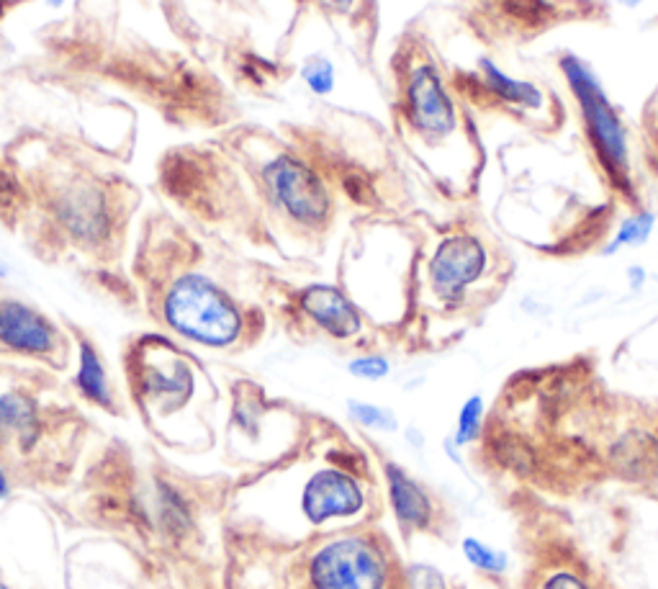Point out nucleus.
<instances>
[{
	"mask_svg": "<svg viewBox=\"0 0 658 589\" xmlns=\"http://www.w3.org/2000/svg\"><path fill=\"white\" fill-rule=\"evenodd\" d=\"M558 67H561V75L566 78L571 96L579 103L584 132H587L599 168L617 191L628 196V201H635L633 175H630L628 129H625L615 106H612L610 96L602 88L592 67L581 57L563 55L558 60Z\"/></svg>",
	"mask_w": 658,
	"mask_h": 589,
	"instance_id": "obj_1",
	"label": "nucleus"
},
{
	"mask_svg": "<svg viewBox=\"0 0 658 589\" xmlns=\"http://www.w3.org/2000/svg\"><path fill=\"white\" fill-rule=\"evenodd\" d=\"M162 314L178 335L206 348H229L242 332L237 304L201 273L175 278L162 301Z\"/></svg>",
	"mask_w": 658,
	"mask_h": 589,
	"instance_id": "obj_2",
	"label": "nucleus"
},
{
	"mask_svg": "<svg viewBox=\"0 0 658 589\" xmlns=\"http://www.w3.org/2000/svg\"><path fill=\"white\" fill-rule=\"evenodd\" d=\"M260 183L270 193L273 204L286 211L294 222L304 227H319L327 222L329 191L306 157L278 150L260 170Z\"/></svg>",
	"mask_w": 658,
	"mask_h": 589,
	"instance_id": "obj_3",
	"label": "nucleus"
},
{
	"mask_svg": "<svg viewBox=\"0 0 658 589\" xmlns=\"http://www.w3.org/2000/svg\"><path fill=\"white\" fill-rule=\"evenodd\" d=\"M309 577L314 589H383L386 564L365 538H340L314 553Z\"/></svg>",
	"mask_w": 658,
	"mask_h": 589,
	"instance_id": "obj_4",
	"label": "nucleus"
},
{
	"mask_svg": "<svg viewBox=\"0 0 658 589\" xmlns=\"http://www.w3.org/2000/svg\"><path fill=\"white\" fill-rule=\"evenodd\" d=\"M401 111H404L409 129L430 145L453 134L458 111L432 62H419L409 70L404 80Z\"/></svg>",
	"mask_w": 658,
	"mask_h": 589,
	"instance_id": "obj_5",
	"label": "nucleus"
},
{
	"mask_svg": "<svg viewBox=\"0 0 658 589\" xmlns=\"http://www.w3.org/2000/svg\"><path fill=\"white\" fill-rule=\"evenodd\" d=\"M489 255L481 240L473 235H450L435 247L430 260L432 291L443 301H461L471 283L486 271Z\"/></svg>",
	"mask_w": 658,
	"mask_h": 589,
	"instance_id": "obj_6",
	"label": "nucleus"
},
{
	"mask_svg": "<svg viewBox=\"0 0 658 589\" xmlns=\"http://www.w3.org/2000/svg\"><path fill=\"white\" fill-rule=\"evenodd\" d=\"M363 487L345 471L324 469L306 481L301 510L312 523L322 525L335 517H353L363 510Z\"/></svg>",
	"mask_w": 658,
	"mask_h": 589,
	"instance_id": "obj_7",
	"label": "nucleus"
},
{
	"mask_svg": "<svg viewBox=\"0 0 658 589\" xmlns=\"http://www.w3.org/2000/svg\"><path fill=\"white\" fill-rule=\"evenodd\" d=\"M0 345L21 355H49L60 345L57 327L18 299L0 301Z\"/></svg>",
	"mask_w": 658,
	"mask_h": 589,
	"instance_id": "obj_8",
	"label": "nucleus"
},
{
	"mask_svg": "<svg viewBox=\"0 0 658 589\" xmlns=\"http://www.w3.org/2000/svg\"><path fill=\"white\" fill-rule=\"evenodd\" d=\"M299 307L314 325H319L337 340L355 337L363 330L358 307L337 286H329V283L306 286L299 294Z\"/></svg>",
	"mask_w": 658,
	"mask_h": 589,
	"instance_id": "obj_9",
	"label": "nucleus"
},
{
	"mask_svg": "<svg viewBox=\"0 0 658 589\" xmlns=\"http://www.w3.org/2000/svg\"><path fill=\"white\" fill-rule=\"evenodd\" d=\"M386 481L396 520L407 528H427L432 520V502L425 489L399 463H386Z\"/></svg>",
	"mask_w": 658,
	"mask_h": 589,
	"instance_id": "obj_10",
	"label": "nucleus"
},
{
	"mask_svg": "<svg viewBox=\"0 0 658 589\" xmlns=\"http://www.w3.org/2000/svg\"><path fill=\"white\" fill-rule=\"evenodd\" d=\"M479 75L494 96L512 103L517 109H540V103H543V93H540L538 85L512 78L489 57H481L479 60Z\"/></svg>",
	"mask_w": 658,
	"mask_h": 589,
	"instance_id": "obj_11",
	"label": "nucleus"
},
{
	"mask_svg": "<svg viewBox=\"0 0 658 589\" xmlns=\"http://www.w3.org/2000/svg\"><path fill=\"white\" fill-rule=\"evenodd\" d=\"M0 430L13 433L24 448L34 443L39 433V415L36 404L24 391H3L0 394Z\"/></svg>",
	"mask_w": 658,
	"mask_h": 589,
	"instance_id": "obj_12",
	"label": "nucleus"
},
{
	"mask_svg": "<svg viewBox=\"0 0 658 589\" xmlns=\"http://www.w3.org/2000/svg\"><path fill=\"white\" fill-rule=\"evenodd\" d=\"M75 386L83 391L90 402H96L108 409L114 407V391H111V384H108L106 366H103L96 345L88 343V340H80V358H78V373H75Z\"/></svg>",
	"mask_w": 658,
	"mask_h": 589,
	"instance_id": "obj_13",
	"label": "nucleus"
},
{
	"mask_svg": "<svg viewBox=\"0 0 658 589\" xmlns=\"http://www.w3.org/2000/svg\"><path fill=\"white\" fill-rule=\"evenodd\" d=\"M653 227H656V214H653V211H635L628 219H623V224L617 227V235L612 237L610 245L602 250V255H615L620 253L623 247L646 245Z\"/></svg>",
	"mask_w": 658,
	"mask_h": 589,
	"instance_id": "obj_14",
	"label": "nucleus"
},
{
	"mask_svg": "<svg viewBox=\"0 0 658 589\" xmlns=\"http://www.w3.org/2000/svg\"><path fill=\"white\" fill-rule=\"evenodd\" d=\"M299 75L304 80L306 91L312 96H332L337 88V70L332 65V60H327L324 55H312L306 57L299 67Z\"/></svg>",
	"mask_w": 658,
	"mask_h": 589,
	"instance_id": "obj_15",
	"label": "nucleus"
},
{
	"mask_svg": "<svg viewBox=\"0 0 658 589\" xmlns=\"http://www.w3.org/2000/svg\"><path fill=\"white\" fill-rule=\"evenodd\" d=\"M463 556H466L468 564L486 571V574H504L509 566L507 553L499 551V548L486 546L479 538H466V541H463Z\"/></svg>",
	"mask_w": 658,
	"mask_h": 589,
	"instance_id": "obj_16",
	"label": "nucleus"
},
{
	"mask_svg": "<svg viewBox=\"0 0 658 589\" xmlns=\"http://www.w3.org/2000/svg\"><path fill=\"white\" fill-rule=\"evenodd\" d=\"M347 412H350V417H353L358 425L371 427V430H381V433H396V427H399L394 412L386 407H378V404L350 399V402H347Z\"/></svg>",
	"mask_w": 658,
	"mask_h": 589,
	"instance_id": "obj_17",
	"label": "nucleus"
},
{
	"mask_svg": "<svg viewBox=\"0 0 658 589\" xmlns=\"http://www.w3.org/2000/svg\"><path fill=\"white\" fill-rule=\"evenodd\" d=\"M481 425H484V399L476 394V397H468L466 404L461 407V415H458V427H455L453 443L455 445H468L479 438Z\"/></svg>",
	"mask_w": 658,
	"mask_h": 589,
	"instance_id": "obj_18",
	"label": "nucleus"
},
{
	"mask_svg": "<svg viewBox=\"0 0 658 589\" xmlns=\"http://www.w3.org/2000/svg\"><path fill=\"white\" fill-rule=\"evenodd\" d=\"M347 371L355 379L381 381L391 373V363L383 355H360V358H353V361L347 363Z\"/></svg>",
	"mask_w": 658,
	"mask_h": 589,
	"instance_id": "obj_19",
	"label": "nucleus"
},
{
	"mask_svg": "<svg viewBox=\"0 0 658 589\" xmlns=\"http://www.w3.org/2000/svg\"><path fill=\"white\" fill-rule=\"evenodd\" d=\"M409 584H412V589H448L440 569L430 564L409 566Z\"/></svg>",
	"mask_w": 658,
	"mask_h": 589,
	"instance_id": "obj_20",
	"label": "nucleus"
},
{
	"mask_svg": "<svg viewBox=\"0 0 658 589\" xmlns=\"http://www.w3.org/2000/svg\"><path fill=\"white\" fill-rule=\"evenodd\" d=\"M540 589H589L587 582H581L576 574L571 571H558V574H551V577L545 579L543 587Z\"/></svg>",
	"mask_w": 658,
	"mask_h": 589,
	"instance_id": "obj_21",
	"label": "nucleus"
},
{
	"mask_svg": "<svg viewBox=\"0 0 658 589\" xmlns=\"http://www.w3.org/2000/svg\"><path fill=\"white\" fill-rule=\"evenodd\" d=\"M648 147H651V160L658 165V109L648 116Z\"/></svg>",
	"mask_w": 658,
	"mask_h": 589,
	"instance_id": "obj_22",
	"label": "nucleus"
},
{
	"mask_svg": "<svg viewBox=\"0 0 658 589\" xmlns=\"http://www.w3.org/2000/svg\"><path fill=\"white\" fill-rule=\"evenodd\" d=\"M648 281V273L643 265H630L628 268V283L633 291H641Z\"/></svg>",
	"mask_w": 658,
	"mask_h": 589,
	"instance_id": "obj_23",
	"label": "nucleus"
},
{
	"mask_svg": "<svg viewBox=\"0 0 658 589\" xmlns=\"http://www.w3.org/2000/svg\"><path fill=\"white\" fill-rule=\"evenodd\" d=\"M8 492H11V484H8V476L6 471L0 469V499H6Z\"/></svg>",
	"mask_w": 658,
	"mask_h": 589,
	"instance_id": "obj_24",
	"label": "nucleus"
},
{
	"mask_svg": "<svg viewBox=\"0 0 658 589\" xmlns=\"http://www.w3.org/2000/svg\"><path fill=\"white\" fill-rule=\"evenodd\" d=\"M617 3H620V6H623V8H638V6H643V0H617Z\"/></svg>",
	"mask_w": 658,
	"mask_h": 589,
	"instance_id": "obj_25",
	"label": "nucleus"
},
{
	"mask_svg": "<svg viewBox=\"0 0 658 589\" xmlns=\"http://www.w3.org/2000/svg\"><path fill=\"white\" fill-rule=\"evenodd\" d=\"M11 276V268H8V263L3 258H0V278H8Z\"/></svg>",
	"mask_w": 658,
	"mask_h": 589,
	"instance_id": "obj_26",
	"label": "nucleus"
},
{
	"mask_svg": "<svg viewBox=\"0 0 658 589\" xmlns=\"http://www.w3.org/2000/svg\"><path fill=\"white\" fill-rule=\"evenodd\" d=\"M44 3H47L49 8H62L67 3V0H44Z\"/></svg>",
	"mask_w": 658,
	"mask_h": 589,
	"instance_id": "obj_27",
	"label": "nucleus"
},
{
	"mask_svg": "<svg viewBox=\"0 0 658 589\" xmlns=\"http://www.w3.org/2000/svg\"><path fill=\"white\" fill-rule=\"evenodd\" d=\"M0 589H8V587H6V582H3V579H0Z\"/></svg>",
	"mask_w": 658,
	"mask_h": 589,
	"instance_id": "obj_28",
	"label": "nucleus"
},
{
	"mask_svg": "<svg viewBox=\"0 0 658 589\" xmlns=\"http://www.w3.org/2000/svg\"><path fill=\"white\" fill-rule=\"evenodd\" d=\"M332 3H347V0H332Z\"/></svg>",
	"mask_w": 658,
	"mask_h": 589,
	"instance_id": "obj_29",
	"label": "nucleus"
}]
</instances>
